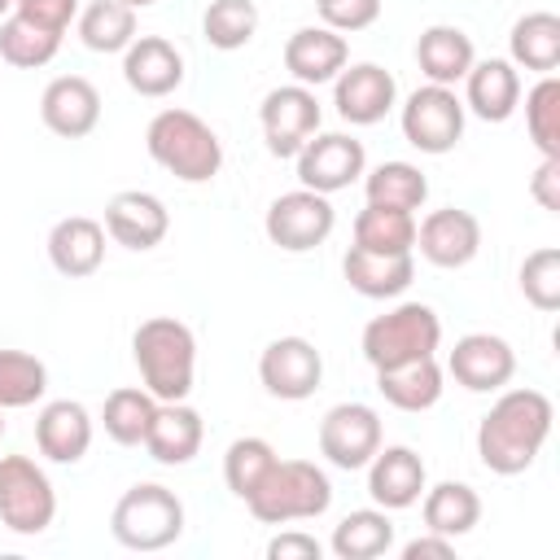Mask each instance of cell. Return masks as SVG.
Here are the masks:
<instances>
[{"mask_svg":"<svg viewBox=\"0 0 560 560\" xmlns=\"http://www.w3.org/2000/svg\"><path fill=\"white\" fill-rule=\"evenodd\" d=\"M424 486H429V472H424V459L411 446H381L368 459V494L385 512L416 508Z\"/></svg>","mask_w":560,"mask_h":560,"instance_id":"ffe728a7","label":"cell"},{"mask_svg":"<svg viewBox=\"0 0 560 560\" xmlns=\"http://www.w3.org/2000/svg\"><path fill=\"white\" fill-rule=\"evenodd\" d=\"M416 249L424 262L442 267V271H455V267H468L481 249V223L472 210H459V206H442V210H429L420 223H416Z\"/></svg>","mask_w":560,"mask_h":560,"instance_id":"9a60e30c","label":"cell"},{"mask_svg":"<svg viewBox=\"0 0 560 560\" xmlns=\"http://www.w3.org/2000/svg\"><path fill=\"white\" fill-rule=\"evenodd\" d=\"M446 372L468 394H499L516 376V350L499 332H464L446 354Z\"/></svg>","mask_w":560,"mask_h":560,"instance_id":"5bb4252c","label":"cell"},{"mask_svg":"<svg viewBox=\"0 0 560 560\" xmlns=\"http://www.w3.org/2000/svg\"><path fill=\"white\" fill-rule=\"evenodd\" d=\"M319 122H324V109L315 101V88H302V83L271 88L258 105V127L271 158H298V149L319 131Z\"/></svg>","mask_w":560,"mask_h":560,"instance_id":"30bf717a","label":"cell"},{"mask_svg":"<svg viewBox=\"0 0 560 560\" xmlns=\"http://www.w3.org/2000/svg\"><path fill=\"white\" fill-rule=\"evenodd\" d=\"M48 262L66 280H83L105 262V223L92 214H66L48 232Z\"/></svg>","mask_w":560,"mask_h":560,"instance_id":"603a6c76","label":"cell"},{"mask_svg":"<svg viewBox=\"0 0 560 560\" xmlns=\"http://www.w3.org/2000/svg\"><path fill=\"white\" fill-rule=\"evenodd\" d=\"M332 105L350 127H372L398 105V83L376 61H354L332 79Z\"/></svg>","mask_w":560,"mask_h":560,"instance_id":"2e32d148","label":"cell"},{"mask_svg":"<svg viewBox=\"0 0 560 560\" xmlns=\"http://www.w3.org/2000/svg\"><path fill=\"white\" fill-rule=\"evenodd\" d=\"M420 521L429 534H442V538H464L477 529L481 521V494L468 486V481H438V486H424L420 494Z\"/></svg>","mask_w":560,"mask_h":560,"instance_id":"f1b7e54d","label":"cell"},{"mask_svg":"<svg viewBox=\"0 0 560 560\" xmlns=\"http://www.w3.org/2000/svg\"><path fill=\"white\" fill-rule=\"evenodd\" d=\"M455 556V538H442V534H420L411 542H402V560H451Z\"/></svg>","mask_w":560,"mask_h":560,"instance_id":"bcb514c9","label":"cell"},{"mask_svg":"<svg viewBox=\"0 0 560 560\" xmlns=\"http://www.w3.org/2000/svg\"><path fill=\"white\" fill-rule=\"evenodd\" d=\"M293 162H298V179H302V188L324 192V197L350 188V184L368 171L363 140H354V136H346V131H315V136L298 149Z\"/></svg>","mask_w":560,"mask_h":560,"instance_id":"7c38bea8","label":"cell"},{"mask_svg":"<svg viewBox=\"0 0 560 560\" xmlns=\"http://www.w3.org/2000/svg\"><path fill=\"white\" fill-rule=\"evenodd\" d=\"M464 118H468L464 101L455 96V88H442V83L416 88L402 101V114H398L407 144L429 153V158H442L464 140Z\"/></svg>","mask_w":560,"mask_h":560,"instance_id":"ba28073f","label":"cell"},{"mask_svg":"<svg viewBox=\"0 0 560 560\" xmlns=\"http://www.w3.org/2000/svg\"><path fill=\"white\" fill-rule=\"evenodd\" d=\"M346 66H350V44H346V35H337L328 26H298L284 39V70L302 88L332 83Z\"/></svg>","mask_w":560,"mask_h":560,"instance_id":"44dd1931","label":"cell"},{"mask_svg":"<svg viewBox=\"0 0 560 560\" xmlns=\"http://www.w3.org/2000/svg\"><path fill=\"white\" fill-rule=\"evenodd\" d=\"M516 280H521V293H525V302L534 311H547V315L560 311V249L556 245L529 249L521 271H516Z\"/></svg>","mask_w":560,"mask_h":560,"instance_id":"60d3db41","label":"cell"},{"mask_svg":"<svg viewBox=\"0 0 560 560\" xmlns=\"http://www.w3.org/2000/svg\"><path fill=\"white\" fill-rule=\"evenodd\" d=\"M337 228V210L324 192H311V188H293V192H280L267 214H262V232L271 245H280L284 254H306L315 245H324Z\"/></svg>","mask_w":560,"mask_h":560,"instance_id":"9c48e42d","label":"cell"},{"mask_svg":"<svg viewBox=\"0 0 560 560\" xmlns=\"http://www.w3.org/2000/svg\"><path fill=\"white\" fill-rule=\"evenodd\" d=\"M508 61L516 70L556 74V66H560V18L551 9H534V13L516 18L512 35H508Z\"/></svg>","mask_w":560,"mask_h":560,"instance_id":"f546056e","label":"cell"},{"mask_svg":"<svg viewBox=\"0 0 560 560\" xmlns=\"http://www.w3.org/2000/svg\"><path fill=\"white\" fill-rule=\"evenodd\" d=\"M529 197H534L542 210L560 214V158H542V162H538V171L529 175Z\"/></svg>","mask_w":560,"mask_h":560,"instance_id":"f6af8a7d","label":"cell"},{"mask_svg":"<svg viewBox=\"0 0 560 560\" xmlns=\"http://www.w3.org/2000/svg\"><path fill=\"white\" fill-rule=\"evenodd\" d=\"M438 346H442V319L424 302L389 306L385 315L368 319L363 337H359V350L372 363V372L398 368V363H411V359H429V354H438Z\"/></svg>","mask_w":560,"mask_h":560,"instance_id":"5b68a950","label":"cell"},{"mask_svg":"<svg viewBox=\"0 0 560 560\" xmlns=\"http://www.w3.org/2000/svg\"><path fill=\"white\" fill-rule=\"evenodd\" d=\"M525 131L542 158H560V79L538 74L525 92Z\"/></svg>","mask_w":560,"mask_h":560,"instance_id":"74e56055","label":"cell"},{"mask_svg":"<svg viewBox=\"0 0 560 560\" xmlns=\"http://www.w3.org/2000/svg\"><path fill=\"white\" fill-rule=\"evenodd\" d=\"M381 451V416L368 402H337L324 411L319 420V455L341 468V472H359L368 468V459Z\"/></svg>","mask_w":560,"mask_h":560,"instance_id":"8fae6325","label":"cell"},{"mask_svg":"<svg viewBox=\"0 0 560 560\" xmlns=\"http://www.w3.org/2000/svg\"><path fill=\"white\" fill-rule=\"evenodd\" d=\"M201 35L219 52H236L258 35V4L254 0H210L201 13Z\"/></svg>","mask_w":560,"mask_h":560,"instance_id":"d590c367","label":"cell"},{"mask_svg":"<svg viewBox=\"0 0 560 560\" xmlns=\"http://www.w3.org/2000/svg\"><path fill=\"white\" fill-rule=\"evenodd\" d=\"M9 13H13V0H0V22H4Z\"/></svg>","mask_w":560,"mask_h":560,"instance_id":"7dc6e473","label":"cell"},{"mask_svg":"<svg viewBox=\"0 0 560 560\" xmlns=\"http://www.w3.org/2000/svg\"><path fill=\"white\" fill-rule=\"evenodd\" d=\"M122 4H127V9H149L153 0H122Z\"/></svg>","mask_w":560,"mask_h":560,"instance_id":"c3c4849f","label":"cell"},{"mask_svg":"<svg viewBox=\"0 0 560 560\" xmlns=\"http://www.w3.org/2000/svg\"><path fill=\"white\" fill-rule=\"evenodd\" d=\"M376 389L398 411H429V407H438V398L446 389V372L429 354V359H411V363H398V368H381Z\"/></svg>","mask_w":560,"mask_h":560,"instance_id":"83f0119b","label":"cell"},{"mask_svg":"<svg viewBox=\"0 0 560 560\" xmlns=\"http://www.w3.org/2000/svg\"><path fill=\"white\" fill-rule=\"evenodd\" d=\"M258 381L280 402H302L324 381V354L306 337H276L258 354Z\"/></svg>","mask_w":560,"mask_h":560,"instance_id":"4fadbf2b","label":"cell"},{"mask_svg":"<svg viewBox=\"0 0 560 560\" xmlns=\"http://www.w3.org/2000/svg\"><path fill=\"white\" fill-rule=\"evenodd\" d=\"M319 556H324V542L302 529H280L267 542V560H319Z\"/></svg>","mask_w":560,"mask_h":560,"instance_id":"ee69618b","label":"cell"},{"mask_svg":"<svg viewBox=\"0 0 560 560\" xmlns=\"http://www.w3.org/2000/svg\"><path fill=\"white\" fill-rule=\"evenodd\" d=\"M394 547V521L385 508H359V512H346L337 525H332V538H328V551L337 560H376Z\"/></svg>","mask_w":560,"mask_h":560,"instance_id":"4dcf8cb0","label":"cell"},{"mask_svg":"<svg viewBox=\"0 0 560 560\" xmlns=\"http://www.w3.org/2000/svg\"><path fill=\"white\" fill-rule=\"evenodd\" d=\"M249 516L262 525H293V521H315L332 508V481L319 464L311 459H280L267 468V477L254 486L245 499Z\"/></svg>","mask_w":560,"mask_h":560,"instance_id":"277c9868","label":"cell"},{"mask_svg":"<svg viewBox=\"0 0 560 560\" xmlns=\"http://www.w3.org/2000/svg\"><path fill=\"white\" fill-rule=\"evenodd\" d=\"M39 118L61 140H83L101 122V92L83 74H57L39 96Z\"/></svg>","mask_w":560,"mask_h":560,"instance_id":"ac0fdd59","label":"cell"},{"mask_svg":"<svg viewBox=\"0 0 560 560\" xmlns=\"http://www.w3.org/2000/svg\"><path fill=\"white\" fill-rule=\"evenodd\" d=\"M144 149L149 158L175 175L179 184H210L223 166V140L214 136V127L192 114V109H158L144 127Z\"/></svg>","mask_w":560,"mask_h":560,"instance_id":"3957f363","label":"cell"},{"mask_svg":"<svg viewBox=\"0 0 560 560\" xmlns=\"http://www.w3.org/2000/svg\"><path fill=\"white\" fill-rule=\"evenodd\" d=\"M464 109H472L481 122H508L521 105V70L508 57L472 61L464 74Z\"/></svg>","mask_w":560,"mask_h":560,"instance_id":"7402d4cb","label":"cell"},{"mask_svg":"<svg viewBox=\"0 0 560 560\" xmlns=\"http://www.w3.org/2000/svg\"><path fill=\"white\" fill-rule=\"evenodd\" d=\"M57 48H61V35L39 31V26L22 22L18 13H9V18L0 22V61H9V66H18V70H39V66H48V61L57 57Z\"/></svg>","mask_w":560,"mask_h":560,"instance_id":"f35d334b","label":"cell"},{"mask_svg":"<svg viewBox=\"0 0 560 560\" xmlns=\"http://www.w3.org/2000/svg\"><path fill=\"white\" fill-rule=\"evenodd\" d=\"M477 61V48H472V35L451 26V22H438V26H424L420 39H416V66L429 83H442V88H455L464 83L468 66Z\"/></svg>","mask_w":560,"mask_h":560,"instance_id":"4316f807","label":"cell"},{"mask_svg":"<svg viewBox=\"0 0 560 560\" xmlns=\"http://www.w3.org/2000/svg\"><path fill=\"white\" fill-rule=\"evenodd\" d=\"M363 192H368L372 206H394V210H411L416 214L429 201V179H424V171L416 162L394 158V162H381V166L363 171Z\"/></svg>","mask_w":560,"mask_h":560,"instance_id":"1f68e13d","label":"cell"},{"mask_svg":"<svg viewBox=\"0 0 560 560\" xmlns=\"http://www.w3.org/2000/svg\"><path fill=\"white\" fill-rule=\"evenodd\" d=\"M153 416H158V398L144 385L109 389L105 407H101V424H105L109 442H118V446H144V433H149Z\"/></svg>","mask_w":560,"mask_h":560,"instance_id":"836d02e7","label":"cell"},{"mask_svg":"<svg viewBox=\"0 0 560 560\" xmlns=\"http://www.w3.org/2000/svg\"><path fill=\"white\" fill-rule=\"evenodd\" d=\"M276 464V446L267 442V438H236L228 451H223V481H228V490L245 503L249 494H254V486L267 477V468Z\"/></svg>","mask_w":560,"mask_h":560,"instance_id":"ab89813d","label":"cell"},{"mask_svg":"<svg viewBox=\"0 0 560 560\" xmlns=\"http://www.w3.org/2000/svg\"><path fill=\"white\" fill-rule=\"evenodd\" d=\"M171 232V210L158 192H144V188H127V192H114L109 206H105V236L122 249H153L162 245Z\"/></svg>","mask_w":560,"mask_h":560,"instance_id":"e0dca14e","label":"cell"},{"mask_svg":"<svg viewBox=\"0 0 560 560\" xmlns=\"http://www.w3.org/2000/svg\"><path fill=\"white\" fill-rule=\"evenodd\" d=\"M57 516V490L31 455H0V525L35 538Z\"/></svg>","mask_w":560,"mask_h":560,"instance_id":"52a82bcc","label":"cell"},{"mask_svg":"<svg viewBox=\"0 0 560 560\" xmlns=\"http://www.w3.org/2000/svg\"><path fill=\"white\" fill-rule=\"evenodd\" d=\"M354 245L372 254H416V214L368 201L354 214Z\"/></svg>","mask_w":560,"mask_h":560,"instance_id":"d6a6232c","label":"cell"},{"mask_svg":"<svg viewBox=\"0 0 560 560\" xmlns=\"http://www.w3.org/2000/svg\"><path fill=\"white\" fill-rule=\"evenodd\" d=\"M551 420H556V407L542 389H499V398L490 402V411L481 416L477 424V455L490 472L499 477H516L525 472L538 451L547 446L551 438Z\"/></svg>","mask_w":560,"mask_h":560,"instance_id":"6da1fadb","label":"cell"},{"mask_svg":"<svg viewBox=\"0 0 560 560\" xmlns=\"http://www.w3.org/2000/svg\"><path fill=\"white\" fill-rule=\"evenodd\" d=\"M315 13H319V26L337 35H354L381 18V0H315Z\"/></svg>","mask_w":560,"mask_h":560,"instance_id":"b9f144b4","label":"cell"},{"mask_svg":"<svg viewBox=\"0 0 560 560\" xmlns=\"http://www.w3.org/2000/svg\"><path fill=\"white\" fill-rule=\"evenodd\" d=\"M201 438H206V424L197 416V407L188 402H158V416L144 433V451L149 459L166 464V468H184L197 459L201 451Z\"/></svg>","mask_w":560,"mask_h":560,"instance_id":"484cf974","label":"cell"},{"mask_svg":"<svg viewBox=\"0 0 560 560\" xmlns=\"http://www.w3.org/2000/svg\"><path fill=\"white\" fill-rule=\"evenodd\" d=\"M13 13L39 31H52V35H66L70 22L79 18V0H13Z\"/></svg>","mask_w":560,"mask_h":560,"instance_id":"7bdbcfd3","label":"cell"},{"mask_svg":"<svg viewBox=\"0 0 560 560\" xmlns=\"http://www.w3.org/2000/svg\"><path fill=\"white\" fill-rule=\"evenodd\" d=\"M0 438H4V411H0Z\"/></svg>","mask_w":560,"mask_h":560,"instance_id":"681fc988","label":"cell"},{"mask_svg":"<svg viewBox=\"0 0 560 560\" xmlns=\"http://www.w3.org/2000/svg\"><path fill=\"white\" fill-rule=\"evenodd\" d=\"M341 276H346V284L359 298L389 302V298H398V293L411 289V280H416V254H372V249L350 245L346 258H341Z\"/></svg>","mask_w":560,"mask_h":560,"instance_id":"d4e9b609","label":"cell"},{"mask_svg":"<svg viewBox=\"0 0 560 560\" xmlns=\"http://www.w3.org/2000/svg\"><path fill=\"white\" fill-rule=\"evenodd\" d=\"M35 446L52 464H79L92 446V416L74 398H52L35 416Z\"/></svg>","mask_w":560,"mask_h":560,"instance_id":"cb8c5ba5","label":"cell"},{"mask_svg":"<svg viewBox=\"0 0 560 560\" xmlns=\"http://www.w3.org/2000/svg\"><path fill=\"white\" fill-rule=\"evenodd\" d=\"M74 31L92 52H127V44L136 39V9H127L122 0H92L79 9Z\"/></svg>","mask_w":560,"mask_h":560,"instance_id":"e575fe53","label":"cell"},{"mask_svg":"<svg viewBox=\"0 0 560 560\" xmlns=\"http://www.w3.org/2000/svg\"><path fill=\"white\" fill-rule=\"evenodd\" d=\"M122 79L136 96L162 101L184 83V52L166 35H136L122 52Z\"/></svg>","mask_w":560,"mask_h":560,"instance_id":"d6986e66","label":"cell"},{"mask_svg":"<svg viewBox=\"0 0 560 560\" xmlns=\"http://www.w3.org/2000/svg\"><path fill=\"white\" fill-rule=\"evenodd\" d=\"M109 534L127 551H162L184 534V499L158 481H140L114 503Z\"/></svg>","mask_w":560,"mask_h":560,"instance_id":"8992f818","label":"cell"},{"mask_svg":"<svg viewBox=\"0 0 560 560\" xmlns=\"http://www.w3.org/2000/svg\"><path fill=\"white\" fill-rule=\"evenodd\" d=\"M131 359L140 368V385L158 402H184L197 381V337L175 315H153L131 332Z\"/></svg>","mask_w":560,"mask_h":560,"instance_id":"7a4b0ae2","label":"cell"},{"mask_svg":"<svg viewBox=\"0 0 560 560\" xmlns=\"http://www.w3.org/2000/svg\"><path fill=\"white\" fill-rule=\"evenodd\" d=\"M48 389V368L44 359L26 350H0V411L35 407Z\"/></svg>","mask_w":560,"mask_h":560,"instance_id":"8d00e7d4","label":"cell"}]
</instances>
